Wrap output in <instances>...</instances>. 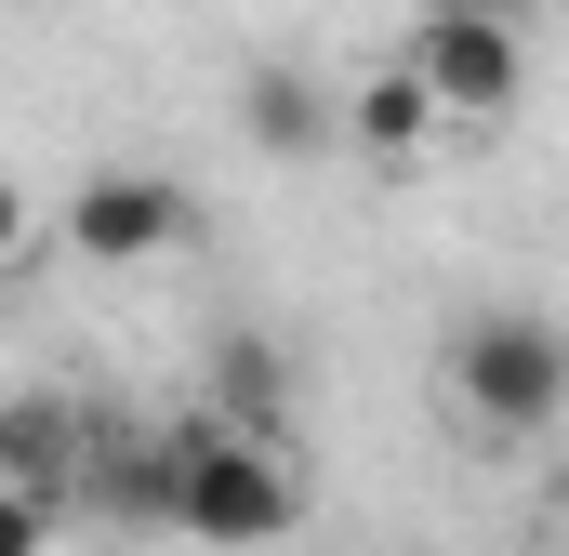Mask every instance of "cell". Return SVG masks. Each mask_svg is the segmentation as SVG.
I'll list each match as a JSON object with an SVG mask.
<instances>
[{
    "mask_svg": "<svg viewBox=\"0 0 569 556\" xmlns=\"http://www.w3.org/2000/svg\"><path fill=\"white\" fill-rule=\"evenodd\" d=\"M291 517H305V490H291V464L266 437H239L212 411L172 424V530L186 544H279Z\"/></svg>",
    "mask_w": 569,
    "mask_h": 556,
    "instance_id": "1",
    "label": "cell"
},
{
    "mask_svg": "<svg viewBox=\"0 0 569 556\" xmlns=\"http://www.w3.org/2000/svg\"><path fill=\"white\" fill-rule=\"evenodd\" d=\"M450 398H463V424H490V437H543L569 411V331L530 318V305L463 318L450 331Z\"/></svg>",
    "mask_w": 569,
    "mask_h": 556,
    "instance_id": "2",
    "label": "cell"
},
{
    "mask_svg": "<svg viewBox=\"0 0 569 556\" xmlns=\"http://www.w3.org/2000/svg\"><path fill=\"white\" fill-rule=\"evenodd\" d=\"M398 67L425 80L437 120H517V93H530V27H503V13H411Z\"/></svg>",
    "mask_w": 569,
    "mask_h": 556,
    "instance_id": "3",
    "label": "cell"
},
{
    "mask_svg": "<svg viewBox=\"0 0 569 556\" xmlns=\"http://www.w3.org/2000/svg\"><path fill=\"white\" fill-rule=\"evenodd\" d=\"M67 239H80L93 266H159V252H186V239H199V199H186L172 172H146V159H107V172H80Z\"/></svg>",
    "mask_w": 569,
    "mask_h": 556,
    "instance_id": "4",
    "label": "cell"
},
{
    "mask_svg": "<svg viewBox=\"0 0 569 556\" xmlns=\"http://www.w3.org/2000/svg\"><path fill=\"white\" fill-rule=\"evenodd\" d=\"M67 517H107V530H172V424L80 411V504H67Z\"/></svg>",
    "mask_w": 569,
    "mask_h": 556,
    "instance_id": "5",
    "label": "cell"
},
{
    "mask_svg": "<svg viewBox=\"0 0 569 556\" xmlns=\"http://www.w3.org/2000/svg\"><path fill=\"white\" fill-rule=\"evenodd\" d=\"M0 490L67 517L80 504V411L67 398H0Z\"/></svg>",
    "mask_w": 569,
    "mask_h": 556,
    "instance_id": "6",
    "label": "cell"
},
{
    "mask_svg": "<svg viewBox=\"0 0 569 556\" xmlns=\"http://www.w3.org/2000/svg\"><path fill=\"white\" fill-rule=\"evenodd\" d=\"M199 385H212V424H239V437H266L291 411V358L279 331H212V358H199Z\"/></svg>",
    "mask_w": 569,
    "mask_h": 556,
    "instance_id": "7",
    "label": "cell"
},
{
    "mask_svg": "<svg viewBox=\"0 0 569 556\" xmlns=\"http://www.w3.org/2000/svg\"><path fill=\"white\" fill-rule=\"evenodd\" d=\"M239 120H252L266 159H318V146L345 133V120H331V93H318L305 67H239Z\"/></svg>",
    "mask_w": 569,
    "mask_h": 556,
    "instance_id": "8",
    "label": "cell"
},
{
    "mask_svg": "<svg viewBox=\"0 0 569 556\" xmlns=\"http://www.w3.org/2000/svg\"><path fill=\"white\" fill-rule=\"evenodd\" d=\"M345 133H358V159H371V172H411V159H425V133H437L425 80H411V67H371V80H358V107H345Z\"/></svg>",
    "mask_w": 569,
    "mask_h": 556,
    "instance_id": "9",
    "label": "cell"
},
{
    "mask_svg": "<svg viewBox=\"0 0 569 556\" xmlns=\"http://www.w3.org/2000/svg\"><path fill=\"white\" fill-rule=\"evenodd\" d=\"M0 556H40V504H13V490H0Z\"/></svg>",
    "mask_w": 569,
    "mask_h": 556,
    "instance_id": "10",
    "label": "cell"
},
{
    "mask_svg": "<svg viewBox=\"0 0 569 556\" xmlns=\"http://www.w3.org/2000/svg\"><path fill=\"white\" fill-rule=\"evenodd\" d=\"M13 252H27V186L0 172V266H13Z\"/></svg>",
    "mask_w": 569,
    "mask_h": 556,
    "instance_id": "11",
    "label": "cell"
},
{
    "mask_svg": "<svg viewBox=\"0 0 569 556\" xmlns=\"http://www.w3.org/2000/svg\"><path fill=\"white\" fill-rule=\"evenodd\" d=\"M543 13H569V0H543Z\"/></svg>",
    "mask_w": 569,
    "mask_h": 556,
    "instance_id": "12",
    "label": "cell"
}]
</instances>
